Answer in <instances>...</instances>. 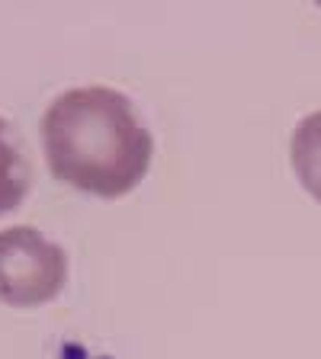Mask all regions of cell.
<instances>
[{"instance_id": "1", "label": "cell", "mask_w": 321, "mask_h": 359, "mask_svg": "<svg viewBox=\"0 0 321 359\" xmlns=\"http://www.w3.org/2000/svg\"><path fill=\"white\" fill-rule=\"evenodd\" d=\"M39 132L52 177L100 199L132 193L155 157V138L135 103L103 83L58 93Z\"/></svg>"}, {"instance_id": "2", "label": "cell", "mask_w": 321, "mask_h": 359, "mask_svg": "<svg viewBox=\"0 0 321 359\" xmlns=\"http://www.w3.org/2000/svg\"><path fill=\"white\" fill-rule=\"evenodd\" d=\"M67 285V254L32 224L0 231V305L39 308Z\"/></svg>"}, {"instance_id": "3", "label": "cell", "mask_w": 321, "mask_h": 359, "mask_svg": "<svg viewBox=\"0 0 321 359\" xmlns=\"http://www.w3.org/2000/svg\"><path fill=\"white\" fill-rule=\"evenodd\" d=\"M289 157L302 189L321 205V109L302 116L299 126L292 128Z\"/></svg>"}, {"instance_id": "4", "label": "cell", "mask_w": 321, "mask_h": 359, "mask_svg": "<svg viewBox=\"0 0 321 359\" xmlns=\"http://www.w3.org/2000/svg\"><path fill=\"white\" fill-rule=\"evenodd\" d=\"M30 193V161L22 157L7 119H0V215L20 209Z\"/></svg>"}]
</instances>
